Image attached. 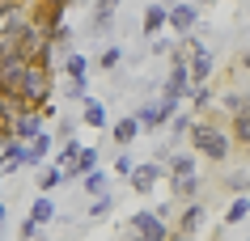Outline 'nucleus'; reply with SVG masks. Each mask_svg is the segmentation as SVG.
Segmentation results:
<instances>
[{
    "label": "nucleus",
    "mask_w": 250,
    "mask_h": 241,
    "mask_svg": "<svg viewBox=\"0 0 250 241\" xmlns=\"http://www.w3.org/2000/svg\"><path fill=\"white\" fill-rule=\"evenodd\" d=\"M51 51H55V47L47 42V47L26 64V72H21V85H17V106H21V110H42L47 102H51V85H55Z\"/></svg>",
    "instance_id": "f257e3e1"
},
{
    "label": "nucleus",
    "mask_w": 250,
    "mask_h": 241,
    "mask_svg": "<svg viewBox=\"0 0 250 241\" xmlns=\"http://www.w3.org/2000/svg\"><path fill=\"white\" fill-rule=\"evenodd\" d=\"M191 152L204 161H212V165H221V161H229V152H233V135H229V119H216V114H199L195 123H191Z\"/></svg>",
    "instance_id": "f03ea898"
},
{
    "label": "nucleus",
    "mask_w": 250,
    "mask_h": 241,
    "mask_svg": "<svg viewBox=\"0 0 250 241\" xmlns=\"http://www.w3.org/2000/svg\"><path fill=\"white\" fill-rule=\"evenodd\" d=\"M26 64L30 59L17 47H0V97H17V85H21Z\"/></svg>",
    "instance_id": "7ed1b4c3"
},
{
    "label": "nucleus",
    "mask_w": 250,
    "mask_h": 241,
    "mask_svg": "<svg viewBox=\"0 0 250 241\" xmlns=\"http://www.w3.org/2000/svg\"><path fill=\"white\" fill-rule=\"evenodd\" d=\"M127 228H132V241H166L170 237V224L157 212H136Z\"/></svg>",
    "instance_id": "20e7f679"
},
{
    "label": "nucleus",
    "mask_w": 250,
    "mask_h": 241,
    "mask_svg": "<svg viewBox=\"0 0 250 241\" xmlns=\"http://www.w3.org/2000/svg\"><path fill=\"white\" fill-rule=\"evenodd\" d=\"M204 220H208V203L199 199H187V207L178 212V220H174V233H183V237H195L199 228H204Z\"/></svg>",
    "instance_id": "39448f33"
},
{
    "label": "nucleus",
    "mask_w": 250,
    "mask_h": 241,
    "mask_svg": "<svg viewBox=\"0 0 250 241\" xmlns=\"http://www.w3.org/2000/svg\"><path fill=\"white\" fill-rule=\"evenodd\" d=\"M161 178H166V165H161V161H148V165H132L127 182H132V190H136V195H148V190L157 186Z\"/></svg>",
    "instance_id": "423d86ee"
},
{
    "label": "nucleus",
    "mask_w": 250,
    "mask_h": 241,
    "mask_svg": "<svg viewBox=\"0 0 250 241\" xmlns=\"http://www.w3.org/2000/svg\"><path fill=\"white\" fill-rule=\"evenodd\" d=\"M195 21H199V9H195V4H170V9H166V26H170L174 34H191Z\"/></svg>",
    "instance_id": "0eeeda50"
},
{
    "label": "nucleus",
    "mask_w": 250,
    "mask_h": 241,
    "mask_svg": "<svg viewBox=\"0 0 250 241\" xmlns=\"http://www.w3.org/2000/svg\"><path fill=\"white\" fill-rule=\"evenodd\" d=\"M39 131H42V114H39V110H17V119H13V140L30 144Z\"/></svg>",
    "instance_id": "6e6552de"
},
{
    "label": "nucleus",
    "mask_w": 250,
    "mask_h": 241,
    "mask_svg": "<svg viewBox=\"0 0 250 241\" xmlns=\"http://www.w3.org/2000/svg\"><path fill=\"white\" fill-rule=\"evenodd\" d=\"M17 169H26V144L21 140H9V144H0V178L17 174Z\"/></svg>",
    "instance_id": "1a4fd4ad"
},
{
    "label": "nucleus",
    "mask_w": 250,
    "mask_h": 241,
    "mask_svg": "<svg viewBox=\"0 0 250 241\" xmlns=\"http://www.w3.org/2000/svg\"><path fill=\"white\" fill-rule=\"evenodd\" d=\"M136 119H140V127H148V131H157V127H166V123H170L174 114H170L166 106H161V97H157V102H145Z\"/></svg>",
    "instance_id": "9d476101"
},
{
    "label": "nucleus",
    "mask_w": 250,
    "mask_h": 241,
    "mask_svg": "<svg viewBox=\"0 0 250 241\" xmlns=\"http://www.w3.org/2000/svg\"><path fill=\"white\" fill-rule=\"evenodd\" d=\"M229 135H233V148H237V152H246V157H250V110L229 119Z\"/></svg>",
    "instance_id": "9b49d317"
},
{
    "label": "nucleus",
    "mask_w": 250,
    "mask_h": 241,
    "mask_svg": "<svg viewBox=\"0 0 250 241\" xmlns=\"http://www.w3.org/2000/svg\"><path fill=\"white\" fill-rule=\"evenodd\" d=\"M17 97H0V144L13 140V119H17Z\"/></svg>",
    "instance_id": "f8f14e48"
},
{
    "label": "nucleus",
    "mask_w": 250,
    "mask_h": 241,
    "mask_svg": "<svg viewBox=\"0 0 250 241\" xmlns=\"http://www.w3.org/2000/svg\"><path fill=\"white\" fill-rule=\"evenodd\" d=\"M110 135H115V144H119V148L136 144V135H140V119H136V114H127V119H119L115 127H110Z\"/></svg>",
    "instance_id": "ddd939ff"
},
{
    "label": "nucleus",
    "mask_w": 250,
    "mask_h": 241,
    "mask_svg": "<svg viewBox=\"0 0 250 241\" xmlns=\"http://www.w3.org/2000/svg\"><path fill=\"white\" fill-rule=\"evenodd\" d=\"M166 174H170V178H187V174H195V152H170V165H166Z\"/></svg>",
    "instance_id": "4468645a"
},
{
    "label": "nucleus",
    "mask_w": 250,
    "mask_h": 241,
    "mask_svg": "<svg viewBox=\"0 0 250 241\" xmlns=\"http://www.w3.org/2000/svg\"><path fill=\"white\" fill-rule=\"evenodd\" d=\"M170 195H174V199H195V195H199V178H195V174L170 178Z\"/></svg>",
    "instance_id": "2eb2a0df"
},
{
    "label": "nucleus",
    "mask_w": 250,
    "mask_h": 241,
    "mask_svg": "<svg viewBox=\"0 0 250 241\" xmlns=\"http://www.w3.org/2000/svg\"><path fill=\"white\" fill-rule=\"evenodd\" d=\"M187 72H191V85H208V76H212V55L199 51L195 59H191V68H187Z\"/></svg>",
    "instance_id": "dca6fc26"
},
{
    "label": "nucleus",
    "mask_w": 250,
    "mask_h": 241,
    "mask_svg": "<svg viewBox=\"0 0 250 241\" xmlns=\"http://www.w3.org/2000/svg\"><path fill=\"white\" fill-rule=\"evenodd\" d=\"M81 119H85V127H106V106L102 102H93V97H85V110H81Z\"/></svg>",
    "instance_id": "f3484780"
},
{
    "label": "nucleus",
    "mask_w": 250,
    "mask_h": 241,
    "mask_svg": "<svg viewBox=\"0 0 250 241\" xmlns=\"http://www.w3.org/2000/svg\"><path fill=\"white\" fill-rule=\"evenodd\" d=\"M26 216H30V220H34V224L42 228V224H47V220H51V216H55V203L47 199V195H39V199L30 203V212H26Z\"/></svg>",
    "instance_id": "a211bd4d"
},
{
    "label": "nucleus",
    "mask_w": 250,
    "mask_h": 241,
    "mask_svg": "<svg viewBox=\"0 0 250 241\" xmlns=\"http://www.w3.org/2000/svg\"><path fill=\"white\" fill-rule=\"evenodd\" d=\"M60 182H64V169H60V165H42V169H39V190H42V195H51Z\"/></svg>",
    "instance_id": "6ab92c4d"
},
{
    "label": "nucleus",
    "mask_w": 250,
    "mask_h": 241,
    "mask_svg": "<svg viewBox=\"0 0 250 241\" xmlns=\"http://www.w3.org/2000/svg\"><path fill=\"white\" fill-rule=\"evenodd\" d=\"M166 30V4H148L145 9V34H161Z\"/></svg>",
    "instance_id": "aec40b11"
},
{
    "label": "nucleus",
    "mask_w": 250,
    "mask_h": 241,
    "mask_svg": "<svg viewBox=\"0 0 250 241\" xmlns=\"http://www.w3.org/2000/svg\"><path fill=\"white\" fill-rule=\"evenodd\" d=\"M246 216H250V199H246V195H237V199L225 207V224H242Z\"/></svg>",
    "instance_id": "412c9836"
},
{
    "label": "nucleus",
    "mask_w": 250,
    "mask_h": 241,
    "mask_svg": "<svg viewBox=\"0 0 250 241\" xmlns=\"http://www.w3.org/2000/svg\"><path fill=\"white\" fill-rule=\"evenodd\" d=\"M115 9H119V0H98V4H93V26L106 30V26H110V17H115Z\"/></svg>",
    "instance_id": "4be33fe9"
},
{
    "label": "nucleus",
    "mask_w": 250,
    "mask_h": 241,
    "mask_svg": "<svg viewBox=\"0 0 250 241\" xmlns=\"http://www.w3.org/2000/svg\"><path fill=\"white\" fill-rule=\"evenodd\" d=\"M64 72H68V80H85V72H89V64H85V55L68 51V59H64Z\"/></svg>",
    "instance_id": "5701e85b"
},
{
    "label": "nucleus",
    "mask_w": 250,
    "mask_h": 241,
    "mask_svg": "<svg viewBox=\"0 0 250 241\" xmlns=\"http://www.w3.org/2000/svg\"><path fill=\"white\" fill-rule=\"evenodd\" d=\"M187 97H191L195 114H204V110L212 106V89H208V85H191V93H187Z\"/></svg>",
    "instance_id": "b1692460"
},
{
    "label": "nucleus",
    "mask_w": 250,
    "mask_h": 241,
    "mask_svg": "<svg viewBox=\"0 0 250 241\" xmlns=\"http://www.w3.org/2000/svg\"><path fill=\"white\" fill-rule=\"evenodd\" d=\"M225 110H229V119H233V114H246L250 110V93H225Z\"/></svg>",
    "instance_id": "393cba45"
},
{
    "label": "nucleus",
    "mask_w": 250,
    "mask_h": 241,
    "mask_svg": "<svg viewBox=\"0 0 250 241\" xmlns=\"http://www.w3.org/2000/svg\"><path fill=\"white\" fill-rule=\"evenodd\" d=\"M110 207H115V199H110V190H102V195H93L89 216H93V220H98V216H110Z\"/></svg>",
    "instance_id": "a878e982"
},
{
    "label": "nucleus",
    "mask_w": 250,
    "mask_h": 241,
    "mask_svg": "<svg viewBox=\"0 0 250 241\" xmlns=\"http://www.w3.org/2000/svg\"><path fill=\"white\" fill-rule=\"evenodd\" d=\"M191 123H195V114H174V119H170V140L187 135V131H191Z\"/></svg>",
    "instance_id": "bb28decb"
},
{
    "label": "nucleus",
    "mask_w": 250,
    "mask_h": 241,
    "mask_svg": "<svg viewBox=\"0 0 250 241\" xmlns=\"http://www.w3.org/2000/svg\"><path fill=\"white\" fill-rule=\"evenodd\" d=\"M85 190H89V195H102L106 190V174L102 169H89V174H85Z\"/></svg>",
    "instance_id": "cd10ccee"
},
{
    "label": "nucleus",
    "mask_w": 250,
    "mask_h": 241,
    "mask_svg": "<svg viewBox=\"0 0 250 241\" xmlns=\"http://www.w3.org/2000/svg\"><path fill=\"white\" fill-rule=\"evenodd\" d=\"M17 241H39V224H34V220H21V233H17Z\"/></svg>",
    "instance_id": "c85d7f7f"
},
{
    "label": "nucleus",
    "mask_w": 250,
    "mask_h": 241,
    "mask_svg": "<svg viewBox=\"0 0 250 241\" xmlns=\"http://www.w3.org/2000/svg\"><path fill=\"white\" fill-rule=\"evenodd\" d=\"M119 59H123V55H119V47H106V51H102V59H98V68H115Z\"/></svg>",
    "instance_id": "c756f323"
},
{
    "label": "nucleus",
    "mask_w": 250,
    "mask_h": 241,
    "mask_svg": "<svg viewBox=\"0 0 250 241\" xmlns=\"http://www.w3.org/2000/svg\"><path fill=\"white\" fill-rule=\"evenodd\" d=\"M115 174H119V178L132 174V157H119V161H115Z\"/></svg>",
    "instance_id": "7c9ffc66"
},
{
    "label": "nucleus",
    "mask_w": 250,
    "mask_h": 241,
    "mask_svg": "<svg viewBox=\"0 0 250 241\" xmlns=\"http://www.w3.org/2000/svg\"><path fill=\"white\" fill-rule=\"evenodd\" d=\"M21 4H30V0H0V9H21Z\"/></svg>",
    "instance_id": "2f4dec72"
},
{
    "label": "nucleus",
    "mask_w": 250,
    "mask_h": 241,
    "mask_svg": "<svg viewBox=\"0 0 250 241\" xmlns=\"http://www.w3.org/2000/svg\"><path fill=\"white\" fill-rule=\"evenodd\" d=\"M166 241H195V237H183V233H174V228H170V237H166Z\"/></svg>",
    "instance_id": "473e14b6"
},
{
    "label": "nucleus",
    "mask_w": 250,
    "mask_h": 241,
    "mask_svg": "<svg viewBox=\"0 0 250 241\" xmlns=\"http://www.w3.org/2000/svg\"><path fill=\"white\" fill-rule=\"evenodd\" d=\"M237 68H242V72H250V51L242 55V64H237Z\"/></svg>",
    "instance_id": "72a5a7b5"
},
{
    "label": "nucleus",
    "mask_w": 250,
    "mask_h": 241,
    "mask_svg": "<svg viewBox=\"0 0 250 241\" xmlns=\"http://www.w3.org/2000/svg\"><path fill=\"white\" fill-rule=\"evenodd\" d=\"M4 216H9V207H4V203H0V224H4Z\"/></svg>",
    "instance_id": "f704fd0d"
}]
</instances>
